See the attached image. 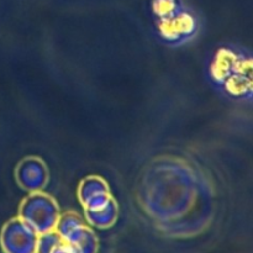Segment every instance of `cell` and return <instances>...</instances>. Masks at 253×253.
Wrapping results in <instances>:
<instances>
[{
  "label": "cell",
  "mask_w": 253,
  "mask_h": 253,
  "mask_svg": "<svg viewBox=\"0 0 253 253\" xmlns=\"http://www.w3.org/2000/svg\"><path fill=\"white\" fill-rule=\"evenodd\" d=\"M103 185V183H100V184H98V183L95 182V179H94V189H95V194L98 193V190L100 189V187ZM84 198H85L86 200H94L93 197L91 195H88V194H84V195H81V199L84 200Z\"/></svg>",
  "instance_id": "6da1fadb"
}]
</instances>
